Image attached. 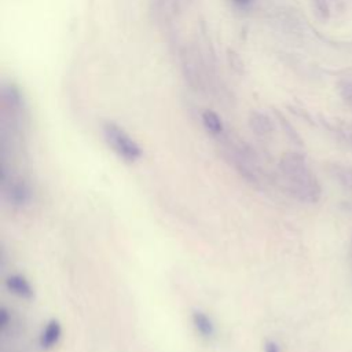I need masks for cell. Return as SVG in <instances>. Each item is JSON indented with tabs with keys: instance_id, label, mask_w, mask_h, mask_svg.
Here are the masks:
<instances>
[{
	"instance_id": "obj_1",
	"label": "cell",
	"mask_w": 352,
	"mask_h": 352,
	"mask_svg": "<svg viewBox=\"0 0 352 352\" xmlns=\"http://www.w3.org/2000/svg\"><path fill=\"white\" fill-rule=\"evenodd\" d=\"M283 179L290 192L302 202L315 204L320 198V184L307 164L305 158L298 153H287L279 164Z\"/></svg>"
},
{
	"instance_id": "obj_2",
	"label": "cell",
	"mask_w": 352,
	"mask_h": 352,
	"mask_svg": "<svg viewBox=\"0 0 352 352\" xmlns=\"http://www.w3.org/2000/svg\"><path fill=\"white\" fill-rule=\"evenodd\" d=\"M107 144L125 161L135 162L142 157L140 146L117 124L109 121L102 126Z\"/></svg>"
},
{
	"instance_id": "obj_3",
	"label": "cell",
	"mask_w": 352,
	"mask_h": 352,
	"mask_svg": "<svg viewBox=\"0 0 352 352\" xmlns=\"http://www.w3.org/2000/svg\"><path fill=\"white\" fill-rule=\"evenodd\" d=\"M62 337V326L56 319H51L45 327L43 329L40 338H38V344L40 348L44 351H50L52 349L60 340Z\"/></svg>"
},
{
	"instance_id": "obj_4",
	"label": "cell",
	"mask_w": 352,
	"mask_h": 352,
	"mask_svg": "<svg viewBox=\"0 0 352 352\" xmlns=\"http://www.w3.org/2000/svg\"><path fill=\"white\" fill-rule=\"evenodd\" d=\"M6 287L12 293L15 294L16 297L19 298H23V300H30L33 298L34 296V292H33V287L32 285L29 283V280L22 276V275H10L7 279H6Z\"/></svg>"
},
{
	"instance_id": "obj_5",
	"label": "cell",
	"mask_w": 352,
	"mask_h": 352,
	"mask_svg": "<svg viewBox=\"0 0 352 352\" xmlns=\"http://www.w3.org/2000/svg\"><path fill=\"white\" fill-rule=\"evenodd\" d=\"M191 320L194 324V329L204 337V338H212L214 336V324L212 319L202 311H194L191 315Z\"/></svg>"
},
{
	"instance_id": "obj_6",
	"label": "cell",
	"mask_w": 352,
	"mask_h": 352,
	"mask_svg": "<svg viewBox=\"0 0 352 352\" xmlns=\"http://www.w3.org/2000/svg\"><path fill=\"white\" fill-rule=\"evenodd\" d=\"M331 177L345 190L352 191V166L342 164H331L329 166Z\"/></svg>"
},
{
	"instance_id": "obj_7",
	"label": "cell",
	"mask_w": 352,
	"mask_h": 352,
	"mask_svg": "<svg viewBox=\"0 0 352 352\" xmlns=\"http://www.w3.org/2000/svg\"><path fill=\"white\" fill-rule=\"evenodd\" d=\"M250 128L257 133V135H270L274 131V124L271 121V118L263 113L254 111L250 116L249 120Z\"/></svg>"
},
{
	"instance_id": "obj_8",
	"label": "cell",
	"mask_w": 352,
	"mask_h": 352,
	"mask_svg": "<svg viewBox=\"0 0 352 352\" xmlns=\"http://www.w3.org/2000/svg\"><path fill=\"white\" fill-rule=\"evenodd\" d=\"M10 201L14 205H26L30 201V190L28 187V184L23 180L15 182L11 187H10V192H8Z\"/></svg>"
},
{
	"instance_id": "obj_9",
	"label": "cell",
	"mask_w": 352,
	"mask_h": 352,
	"mask_svg": "<svg viewBox=\"0 0 352 352\" xmlns=\"http://www.w3.org/2000/svg\"><path fill=\"white\" fill-rule=\"evenodd\" d=\"M202 118V124L213 135H219L223 132L224 129V125H223V121L221 118L219 117L217 113L212 111V110H205L201 116Z\"/></svg>"
},
{
	"instance_id": "obj_10",
	"label": "cell",
	"mask_w": 352,
	"mask_h": 352,
	"mask_svg": "<svg viewBox=\"0 0 352 352\" xmlns=\"http://www.w3.org/2000/svg\"><path fill=\"white\" fill-rule=\"evenodd\" d=\"M338 92L341 99L352 107V77H346L338 82Z\"/></svg>"
},
{
	"instance_id": "obj_11",
	"label": "cell",
	"mask_w": 352,
	"mask_h": 352,
	"mask_svg": "<svg viewBox=\"0 0 352 352\" xmlns=\"http://www.w3.org/2000/svg\"><path fill=\"white\" fill-rule=\"evenodd\" d=\"M264 352H280L279 345L275 341H265L264 344Z\"/></svg>"
},
{
	"instance_id": "obj_12",
	"label": "cell",
	"mask_w": 352,
	"mask_h": 352,
	"mask_svg": "<svg viewBox=\"0 0 352 352\" xmlns=\"http://www.w3.org/2000/svg\"><path fill=\"white\" fill-rule=\"evenodd\" d=\"M341 133L344 135L345 140L352 146V125H346L345 128H342Z\"/></svg>"
},
{
	"instance_id": "obj_13",
	"label": "cell",
	"mask_w": 352,
	"mask_h": 352,
	"mask_svg": "<svg viewBox=\"0 0 352 352\" xmlns=\"http://www.w3.org/2000/svg\"><path fill=\"white\" fill-rule=\"evenodd\" d=\"M7 318H8V315H7L6 309H0V324H1V327L7 326Z\"/></svg>"
},
{
	"instance_id": "obj_14",
	"label": "cell",
	"mask_w": 352,
	"mask_h": 352,
	"mask_svg": "<svg viewBox=\"0 0 352 352\" xmlns=\"http://www.w3.org/2000/svg\"><path fill=\"white\" fill-rule=\"evenodd\" d=\"M236 6H239V7H246V6H249L253 0H232Z\"/></svg>"
}]
</instances>
